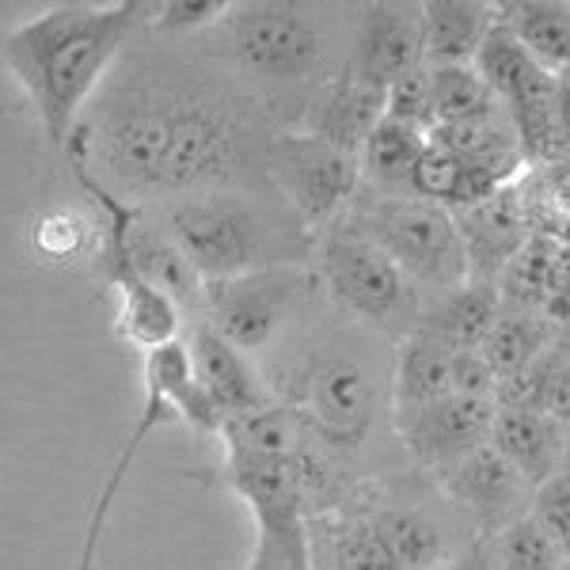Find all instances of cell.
<instances>
[{
  "mask_svg": "<svg viewBox=\"0 0 570 570\" xmlns=\"http://www.w3.org/2000/svg\"><path fill=\"white\" fill-rule=\"evenodd\" d=\"M271 134L206 35L145 31L96 91L61 156L110 195L153 206L190 190L266 183Z\"/></svg>",
  "mask_w": 570,
  "mask_h": 570,
  "instance_id": "obj_1",
  "label": "cell"
},
{
  "mask_svg": "<svg viewBox=\"0 0 570 570\" xmlns=\"http://www.w3.org/2000/svg\"><path fill=\"white\" fill-rule=\"evenodd\" d=\"M274 403L293 411L338 456L354 461L392 422V346L346 324L324 301L259 362Z\"/></svg>",
  "mask_w": 570,
  "mask_h": 570,
  "instance_id": "obj_2",
  "label": "cell"
},
{
  "mask_svg": "<svg viewBox=\"0 0 570 570\" xmlns=\"http://www.w3.org/2000/svg\"><path fill=\"white\" fill-rule=\"evenodd\" d=\"M153 8L149 0L58 4L0 35V69L27 91L53 153H66L96 91L149 31Z\"/></svg>",
  "mask_w": 570,
  "mask_h": 570,
  "instance_id": "obj_3",
  "label": "cell"
},
{
  "mask_svg": "<svg viewBox=\"0 0 570 570\" xmlns=\"http://www.w3.org/2000/svg\"><path fill=\"white\" fill-rule=\"evenodd\" d=\"M351 35L354 8L228 4L206 42L274 130H301L316 96L346 69Z\"/></svg>",
  "mask_w": 570,
  "mask_h": 570,
  "instance_id": "obj_4",
  "label": "cell"
},
{
  "mask_svg": "<svg viewBox=\"0 0 570 570\" xmlns=\"http://www.w3.org/2000/svg\"><path fill=\"white\" fill-rule=\"evenodd\" d=\"M141 209L179 247L202 282L236 278L266 266H312L316 236L271 183L190 190Z\"/></svg>",
  "mask_w": 570,
  "mask_h": 570,
  "instance_id": "obj_5",
  "label": "cell"
},
{
  "mask_svg": "<svg viewBox=\"0 0 570 570\" xmlns=\"http://www.w3.org/2000/svg\"><path fill=\"white\" fill-rule=\"evenodd\" d=\"M312 278L324 305L346 324L389 346L415 335L426 297L346 214L312 244Z\"/></svg>",
  "mask_w": 570,
  "mask_h": 570,
  "instance_id": "obj_6",
  "label": "cell"
},
{
  "mask_svg": "<svg viewBox=\"0 0 570 570\" xmlns=\"http://www.w3.org/2000/svg\"><path fill=\"white\" fill-rule=\"evenodd\" d=\"M312 266H266L236 278L202 282V320L255 365L274 354L320 305Z\"/></svg>",
  "mask_w": 570,
  "mask_h": 570,
  "instance_id": "obj_7",
  "label": "cell"
},
{
  "mask_svg": "<svg viewBox=\"0 0 570 570\" xmlns=\"http://www.w3.org/2000/svg\"><path fill=\"white\" fill-rule=\"evenodd\" d=\"M346 217L422 289V297L468 282V263L453 209L419 195L362 187Z\"/></svg>",
  "mask_w": 570,
  "mask_h": 570,
  "instance_id": "obj_8",
  "label": "cell"
},
{
  "mask_svg": "<svg viewBox=\"0 0 570 570\" xmlns=\"http://www.w3.org/2000/svg\"><path fill=\"white\" fill-rule=\"evenodd\" d=\"M266 183L312 236L335 225L362 190L357 156L305 130H274L266 141Z\"/></svg>",
  "mask_w": 570,
  "mask_h": 570,
  "instance_id": "obj_9",
  "label": "cell"
},
{
  "mask_svg": "<svg viewBox=\"0 0 570 570\" xmlns=\"http://www.w3.org/2000/svg\"><path fill=\"white\" fill-rule=\"evenodd\" d=\"M491 422L494 400H483V395H441L422 407L392 411V430L400 434L407 456L430 475L483 449L491 441Z\"/></svg>",
  "mask_w": 570,
  "mask_h": 570,
  "instance_id": "obj_10",
  "label": "cell"
},
{
  "mask_svg": "<svg viewBox=\"0 0 570 570\" xmlns=\"http://www.w3.org/2000/svg\"><path fill=\"white\" fill-rule=\"evenodd\" d=\"M430 480L438 483L445 502H453L456 510L475 521V529H480L475 537H494V532L513 525L518 518H525L529 510L532 487L491 445L475 449L464 461L430 475Z\"/></svg>",
  "mask_w": 570,
  "mask_h": 570,
  "instance_id": "obj_11",
  "label": "cell"
},
{
  "mask_svg": "<svg viewBox=\"0 0 570 570\" xmlns=\"http://www.w3.org/2000/svg\"><path fill=\"white\" fill-rule=\"evenodd\" d=\"M183 343H187L198 392L214 407L217 422L252 415V411H263L274 403L259 365L244 351H236L228 338H220L206 320H190L187 331H183Z\"/></svg>",
  "mask_w": 570,
  "mask_h": 570,
  "instance_id": "obj_12",
  "label": "cell"
},
{
  "mask_svg": "<svg viewBox=\"0 0 570 570\" xmlns=\"http://www.w3.org/2000/svg\"><path fill=\"white\" fill-rule=\"evenodd\" d=\"M422 66L419 4H365L354 8V35L346 72L362 85L389 91L403 72Z\"/></svg>",
  "mask_w": 570,
  "mask_h": 570,
  "instance_id": "obj_13",
  "label": "cell"
},
{
  "mask_svg": "<svg viewBox=\"0 0 570 570\" xmlns=\"http://www.w3.org/2000/svg\"><path fill=\"white\" fill-rule=\"evenodd\" d=\"M141 381H145V400L137 411L130 438L134 441H149L156 430L168 426V422H187L198 434H214L217 438V415L206 403V395L198 392L195 373H190V354L187 343H168L160 351L141 354Z\"/></svg>",
  "mask_w": 570,
  "mask_h": 570,
  "instance_id": "obj_14",
  "label": "cell"
},
{
  "mask_svg": "<svg viewBox=\"0 0 570 570\" xmlns=\"http://www.w3.org/2000/svg\"><path fill=\"white\" fill-rule=\"evenodd\" d=\"M456 233H461L468 278L472 282H499L502 266L521 252L529 240V220L521 209L518 187H502L499 195L475 202V206L453 209Z\"/></svg>",
  "mask_w": 570,
  "mask_h": 570,
  "instance_id": "obj_15",
  "label": "cell"
},
{
  "mask_svg": "<svg viewBox=\"0 0 570 570\" xmlns=\"http://www.w3.org/2000/svg\"><path fill=\"white\" fill-rule=\"evenodd\" d=\"M487 445L529 487H540L548 475L567 468V422L537 415V411L494 407L491 441Z\"/></svg>",
  "mask_w": 570,
  "mask_h": 570,
  "instance_id": "obj_16",
  "label": "cell"
},
{
  "mask_svg": "<svg viewBox=\"0 0 570 570\" xmlns=\"http://www.w3.org/2000/svg\"><path fill=\"white\" fill-rule=\"evenodd\" d=\"M384 118V91L373 85H362L351 72H338L331 85L320 91L316 104L308 107L301 130L335 145V149L357 156L373 126Z\"/></svg>",
  "mask_w": 570,
  "mask_h": 570,
  "instance_id": "obj_17",
  "label": "cell"
},
{
  "mask_svg": "<svg viewBox=\"0 0 570 570\" xmlns=\"http://www.w3.org/2000/svg\"><path fill=\"white\" fill-rule=\"evenodd\" d=\"M502 301L491 282H461L453 289L430 293L422 301L419 335L434 338L449 351H480L494 316H499Z\"/></svg>",
  "mask_w": 570,
  "mask_h": 570,
  "instance_id": "obj_18",
  "label": "cell"
},
{
  "mask_svg": "<svg viewBox=\"0 0 570 570\" xmlns=\"http://www.w3.org/2000/svg\"><path fill=\"white\" fill-rule=\"evenodd\" d=\"M422 23V66L426 69H453L472 66L475 50L494 23V4H419Z\"/></svg>",
  "mask_w": 570,
  "mask_h": 570,
  "instance_id": "obj_19",
  "label": "cell"
},
{
  "mask_svg": "<svg viewBox=\"0 0 570 570\" xmlns=\"http://www.w3.org/2000/svg\"><path fill=\"white\" fill-rule=\"evenodd\" d=\"M130 259L134 271L141 274L145 282L164 289L171 301L179 305V312L190 320H202V278L195 274V266L183 259V252L160 228L145 217V209H137L134 228H130Z\"/></svg>",
  "mask_w": 570,
  "mask_h": 570,
  "instance_id": "obj_20",
  "label": "cell"
},
{
  "mask_svg": "<svg viewBox=\"0 0 570 570\" xmlns=\"http://www.w3.org/2000/svg\"><path fill=\"white\" fill-rule=\"evenodd\" d=\"M453 354L426 335H407L392 346V411L422 407L453 395Z\"/></svg>",
  "mask_w": 570,
  "mask_h": 570,
  "instance_id": "obj_21",
  "label": "cell"
},
{
  "mask_svg": "<svg viewBox=\"0 0 570 570\" xmlns=\"http://www.w3.org/2000/svg\"><path fill=\"white\" fill-rule=\"evenodd\" d=\"M494 20L505 27L513 42L551 77H567L570 61V8L567 4H494Z\"/></svg>",
  "mask_w": 570,
  "mask_h": 570,
  "instance_id": "obj_22",
  "label": "cell"
},
{
  "mask_svg": "<svg viewBox=\"0 0 570 570\" xmlns=\"http://www.w3.org/2000/svg\"><path fill=\"white\" fill-rule=\"evenodd\" d=\"M567 384H570V373H567V335H563L540 357L521 365L518 373L499 376L491 400H494V407L537 411V415H551V419L567 422Z\"/></svg>",
  "mask_w": 570,
  "mask_h": 570,
  "instance_id": "obj_23",
  "label": "cell"
},
{
  "mask_svg": "<svg viewBox=\"0 0 570 570\" xmlns=\"http://www.w3.org/2000/svg\"><path fill=\"white\" fill-rule=\"evenodd\" d=\"M430 134L411 130L403 122L381 118L373 126V134L365 137L362 153H357V168H362V187L384 190V195H407L411 176L422 149H426Z\"/></svg>",
  "mask_w": 570,
  "mask_h": 570,
  "instance_id": "obj_24",
  "label": "cell"
},
{
  "mask_svg": "<svg viewBox=\"0 0 570 570\" xmlns=\"http://www.w3.org/2000/svg\"><path fill=\"white\" fill-rule=\"evenodd\" d=\"M563 335H567V331L548 324L540 312L502 305L499 316H494L491 331H487L480 354H483V362L491 365L494 381H499V376L518 373L521 365H529L532 357H540L551 343H559Z\"/></svg>",
  "mask_w": 570,
  "mask_h": 570,
  "instance_id": "obj_25",
  "label": "cell"
},
{
  "mask_svg": "<svg viewBox=\"0 0 570 570\" xmlns=\"http://www.w3.org/2000/svg\"><path fill=\"white\" fill-rule=\"evenodd\" d=\"M434 88V126H468V122H499L502 104L483 85V77L472 66L430 69Z\"/></svg>",
  "mask_w": 570,
  "mask_h": 570,
  "instance_id": "obj_26",
  "label": "cell"
},
{
  "mask_svg": "<svg viewBox=\"0 0 570 570\" xmlns=\"http://www.w3.org/2000/svg\"><path fill=\"white\" fill-rule=\"evenodd\" d=\"M99 240V220L80 209H50L39 214L31 225V247L46 263H77L91 259Z\"/></svg>",
  "mask_w": 570,
  "mask_h": 570,
  "instance_id": "obj_27",
  "label": "cell"
},
{
  "mask_svg": "<svg viewBox=\"0 0 570 570\" xmlns=\"http://www.w3.org/2000/svg\"><path fill=\"white\" fill-rule=\"evenodd\" d=\"M487 544L494 570H567V551L551 544L529 518H518L513 525L487 537Z\"/></svg>",
  "mask_w": 570,
  "mask_h": 570,
  "instance_id": "obj_28",
  "label": "cell"
},
{
  "mask_svg": "<svg viewBox=\"0 0 570 570\" xmlns=\"http://www.w3.org/2000/svg\"><path fill=\"white\" fill-rule=\"evenodd\" d=\"M384 118L422 134L434 130V88H430L426 66L403 72L395 85H389V91H384Z\"/></svg>",
  "mask_w": 570,
  "mask_h": 570,
  "instance_id": "obj_29",
  "label": "cell"
},
{
  "mask_svg": "<svg viewBox=\"0 0 570 570\" xmlns=\"http://www.w3.org/2000/svg\"><path fill=\"white\" fill-rule=\"evenodd\" d=\"M525 518L544 532L551 544L570 551V475H567V468H559V472L548 475L540 487H532Z\"/></svg>",
  "mask_w": 570,
  "mask_h": 570,
  "instance_id": "obj_30",
  "label": "cell"
},
{
  "mask_svg": "<svg viewBox=\"0 0 570 570\" xmlns=\"http://www.w3.org/2000/svg\"><path fill=\"white\" fill-rule=\"evenodd\" d=\"M225 0H171L156 4L149 31L160 39H202V35L225 16Z\"/></svg>",
  "mask_w": 570,
  "mask_h": 570,
  "instance_id": "obj_31",
  "label": "cell"
},
{
  "mask_svg": "<svg viewBox=\"0 0 570 570\" xmlns=\"http://www.w3.org/2000/svg\"><path fill=\"white\" fill-rule=\"evenodd\" d=\"M438 570H494L491 544H487V537H472L468 544L456 548Z\"/></svg>",
  "mask_w": 570,
  "mask_h": 570,
  "instance_id": "obj_32",
  "label": "cell"
},
{
  "mask_svg": "<svg viewBox=\"0 0 570 570\" xmlns=\"http://www.w3.org/2000/svg\"><path fill=\"white\" fill-rule=\"evenodd\" d=\"M244 570H293V567L285 563V559H282L271 544H263V540L255 537V540H252V556H247Z\"/></svg>",
  "mask_w": 570,
  "mask_h": 570,
  "instance_id": "obj_33",
  "label": "cell"
}]
</instances>
